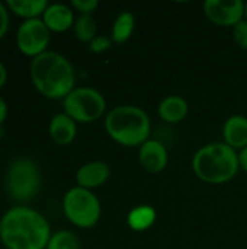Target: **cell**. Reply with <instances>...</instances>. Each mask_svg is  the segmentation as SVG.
<instances>
[{"mask_svg":"<svg viewBox=\"0 0 247 249\" xmlns=\"http://www.w3.org/2000/svg\"><path fill=\"white\" fill-rule=\"evenodd\" d=\"M245 19L247 20V3L245 4Z\"/></svg>","mask_w":247,"mask_h":249,"instance_id":"cell-28","label":"cell"},{"mask_svg":"<svg viewBox=\"0 0 247 249\" xmlns=\"http://www.w3.org/2000/svg\"><path fill=\"white\" fill-rule=\"evenodd\" d=\"M112 45V39L105 36V35H98L90 44H89V48L92 53H96V54H100L106 50H109Z\"/></svg>","mask_w":247,"mask_h":249,"instance_id":"cell-23","label":"cell"},{"mask_svg":"<svg viewBox=\"0 0 247 249\" xmlns=\"http://www.w3.org/2000/svg\"><path fill=\"white\" fill-rule=\"evenodd\" d=\"M156 219H157L156 209L151 207V206H147V204H141V206L134 207L128 213L127 223H128V226L132 231H135V232H144V231L150 229L154 225Z\"/></svg>","mask_w":247,"mask_h":249,"instance_id":"cell-16","label":"cell"},{"mask_svg":"<svg viewBox=\"0 0 247 249\" xmlns=\"http://www.w3.org/2000/svg\"><path fill=\"white\" fill-rule=\"evenodd\" d=\"M7 112H9V107L6 99L0 95V125L4 123V120L7 118Z\"/></svg>","mask_w":247,"mask_h":249,"instance_id":"cell-25","label":"cell"},{"mask_svg":"<svg viewBox=\"0 0 247 249\" xmlns=\"http://www.w3.org/2000/svg\"><path fill=\"white\" fill-rule=\"evenodd\" d=\"M42 20L51 32H64L74 25V13L66 3H49L42 13Z\"/></svg>","mask_w":247,"mask_h":249,"instance_id":"cell-12","label":"cell"},{"mask_svg":"<svg viewBox=\"0 0 247 249\" xmlns=\"http://www.w3.org/2000/svg\"><path fill=\"white\" fill-rule=\"evenodd\" d=\"M48 134L54 143L60 146H67L73 143L77 136V123L64 111L58 112L49 120Z\"/></svg>","mask_w":247,"mask_h":249,"instance_id":"cell-13","label":"cell"},{"mask_svg":"<svg viewBox=\"0 0 247 249\" xmlns=\"http://www.w3.org/2000/svg\"><path fill=\"white\" fill-rule=\"evenodd\" d=\"M239 163H240V168L247 172V147L239 152Z\"/></svg>","mask_w":247,"mask_h":249,"instance_id":"cell-26","label":"cell"},{"mask_svg":"<svg viewBox=\"0 0 247 249\" xmlns=\"http://www.w3.org/2000/svg\"><path fill=\"white\" fill-rule=\"evenodd\" d=\"M71 6L80 12V15H92L98 6H99V1L98 0H71Z\"/></svg>","mask_w":247,"mask_h":249,"instance_id":"cell-22","label":"cell"},{"mask_svg":"<svg viewBox=\"0 0 247 249\" xmlns=\"http://www.w3.org/2000/svg\"><path fill=\"white\" fill-rule=\"evenodd\" d=\"M6 82H7V69L0 60V89L6 85Z\"/></svg>","mask_w":247,"mask_h":249,"instance_id":"cell-27","label":"cell"},{"mask_svg":"<svg viewBox=\"0 0 247 249\" xmlns=\"http://www.w3.org/2000/svg\"><path fill=\"white\" fill-rule=\"evenodd\" d=\"M233 39L234 42L243 48L247 50V20L243 19L242 22H239L234 28H233Z\"/></svg>","mask_w":247,"mask_h":249,"instance_id":"cell-21","label":"cell"},{"mask_svg":"<svg viewBox=\"0 0 247 249\" xmlns=\"http://www.w3.org/2000/svg\"><path fill=\"white\" fill-rule=\"evenodd\" d=\"M111 177V168L103 160H90L83 163L76 172V182L86 190L102 187Z\"/></svg>","mask_w":247,"mask_h":249,"instance_id":"cell-11","label":"cell"},{"mask_svg":"<svg viewBox=\"0 0 247 249\" xmlns=\"http://www.w3.org/2000/svg\"><path fill=\"white\" fill-rule=\"evenodd\" d=\"M74 35L82 42H92L98 36V23L92 15H80L76 18L74 25Z\"/></svg>","mask_w":247,"mask_h":249,"instance_id":"cell-19","label":"cell"},{"mask_svg":"<svg viewBox=\"0 0 247 249\" xmlns=\"http://www.w3.org/2000/svg\"><path fill=\"white\" fill-rule=\"evenodd\" d=\"M51 235L47 217L26 204H16L0 217V242L6 249H45Z\"/></svg>","mask_w":247,"mask_h":249,"instance_id":"cell-1","label":"cell"},{"mask_svg":"<svg viewBox=\"0 0 247 249\" xmlns=\"http://www.w3.org/2000/svg\"><path fill=\"white\" fill-rule=\"evenodd\" d=\"M63 213L71 225L80 229H90L99 222L102 206L93 191L77 185L66 191L63 197Z\"/></svg>","mask_w":247,"mask_h":249,"instance_id":"cell-6","label":"cell"},{"mask_svg":"<svg viewBox=\"0 0 247 249\" xmlns=\"http://www.w3.org/2000/svg\"><path fill=\"white\" fill-rule=\"evenodd\" d=\"M245 4L242 0H207L204 13L217 26L234 28L245 19Z\"/></svg>","mask_w":247,"mask_h":249,"instance_id":"cell-9","label":"cell"},{"mask_svg":"<svg viewBox=\"0 0 247 249\" xmlns=\"http://www.w3.org/2000/svg\"><path fill=\"white\" fill-rule=\"evenodd\" d=\"M51 39V31L42 18L25 19L16 31V45L19 51L31 58L47 51Z\"/></svg>","mask_w":247,"mask_h":249,"instance_id":"cell-8","label":"cell"},{"mask_svg":"<svg viewBox=\"0 0 247 249\" xmlns=\"http://www.w3.org/2000/svg\"><path fill=\"white\" fill-rule=\"evenodd\" d=\"M134 28H135V18L131 12L128 10H124L121 12L115 20H114V25H112V31H111V39L112 42L115 44H124L127 42L132 32H134Z\"/></svg>","mask_w":247,"mask_h":249,"instance_id":"cell-18","label":"cell"},{"mask_svg":"<svg viewBox=\"0 0 247 249\" xmlns=\"http://www.w3.org/2000/svg\"><path fill=\"white\" fill-rule=\"evenodd\" d=\"M159 115L169 124L181 123L189 112V105L185 98L179 95H169L159 104Z\"/></svg>","mask_w":247,"mask_h":249,"instance_id":"cell-15","label":"cell"},{"mask_svg":"<svg viewBox=\"0 0 247 249\" xmlns=\"http://www.w3.org/2000/svg\"><path fill=\"white\" fill-rule=\"evenodd\" d=\"M42 174L36 160L19 156L9 162L4 171L3 185L10 200L25 204L36 197L41 190Z\"/></svg>","mask_w":247,"mask_h":249,"instance_id":"cell-5","label":"cell"},{"mask_svg":"<svg viewBox=\"0 0 247 249\" xmlns=\"http://www.w3.org/2000/svg\"><path fill=\"white\" fill-rule=\"evenodd\" d=\"M6 4L10 12L23 18L25 20L41 18L49 3L47 0H7Z\"/></svg>","mask_w":247,"mask_h":249,"instance_id":"cell-17","label":"cell"},{"mask_svg":"<svg viewBox=\"0 0 247 249\" xmlns=\"http://www.w3.org/2000/svg\"><path fill=\"white\" fill-rule=\"evenodd\" d=\"M45 249H80V241L71 231H57L51 235Z\"/></svg>","mask_w":247,"mask_h":249,"instance_id":"cell-20","label":"cell"},{"mask_svg":"<svg viewBox=\"0 0 247 249\" xmlns=\"http://www.w3.org/2000/svg\"><path fill=\"white\" fill-rule=\"evenodd\" d=\"M9 7L4 1L0 0V39L7 34L9 26H10V15H9Z\"/></svg>","mask_w":247,"mask_h":249,"instance_id":"cell-24","label":"cell"},{"mask_svg":"<svg viewBox=\"0 0 247 249\" xmlns=\"http://www.w3.org/2000/svg\"><path fill=\"white\" fill-rule=\"evenodd\" d=\"M223 139L234 150L247 147V117L240 114L229 117L223 125Z\"/></svg>","mask_w":247,"mask_h":249,"instance_id":"cell-14","label":"cell"},{"mask_svg":"<svg viewBox=\"0 0 247 249\" xmlns=\"http://www.w3.org/2000/svg\"><path fill=\"white\" fill-rule=\"evenodd\" d=\"M64 112L76 123H93L103 117L106 111L105 96L95 88H74L63 99Z\"/></svg>","mask_w":247,"mask_h":249,"instance_id":"cell-7","label":"cell"},{"mask_svg":"<svg viewBox=\"0 0 247 249\" xmlns=\"http://www.w3.org/2000/svg\"><path fill=\"white\" fill-rule=\"evenodd\" d=\"M192 169L197 178L207 184H226L240 169L239 153L224 142L202 146L192 158Z\"/></svg>","mask_w":247,"mask_h":249,"instance_id":"cell-3","label":"cell"},{"mask_svg":"<svg viewBox=\"0 0 247 249\" xmlns=\"http://www.w3.org/2000/svg\"><path fill=\"white\" fill-rule=\"evenodd\" d=\"M150 117L135 105H119L112 108L105 117V130L118 144L135 147L150 139Z\"/></svg>","mask_w":247,"mask_h":249,"instance_id":"cell-4","label":"cell"},{"mask_svg":"<svg viewBox=\"0 0 247 249\" xmlns=\"http://www.w3.org/2000/svg\"><path fill=\"white\" fill-rule=\"evenodd\" d=\"M29 76L35 89L49 99H64L74 89L76 83V71L71 61L51 50L31 60Z\"/></svg>","mask_w":247,"mask_h":249,"instance_id":"cell-2","label":"cell"},{"mask_svg":"<svg viewBox=\"0 0 247 249\" xmlns=\"http://www.w3.org/2000/svg\"><path fill=\"white\" fill-rule=\"evenodd\" d=\"M138 162L148 174H160L169 162L167 149L159 140L148 139L138 150Z\"/></svg>","mask_w":247,"mask_h":249,"instance_id":"cell-10","label":"cell"}]
</instances>
